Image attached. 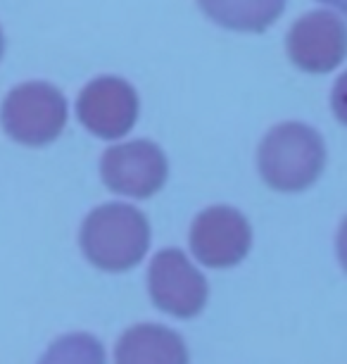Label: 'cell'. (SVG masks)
<instances>
[{
    "label": "cell",
    "mask_w": 347,
    "mask_h": 364,
    "mask_svg": "<svg viewBox=\"0 0 347 364\" xmlns=\"http://www.w3.org/2000/svg\"><path fill=\"white\" fill-rule=\"evenodd\" d=\"M253 248V229L243 212L228 205L202 210L190 226V250L202 264L226 269L248 257Z\"/></svg>",
    "instance_id": "cell-4"
},
{
    "label": "cell",
    "mask_w": 347,
    "mask_h": 364,
    "mask_svg": "<svg viewBox=\"0 0 347 364\" xmlns=\"http://www.w3.org/2000/svg\"><path fill=\"white\" fill-rule=\"evenodd\" d=\"M141 102L136 88L126 79L98 77L79 93V122L98 139L114 141L136 127Z\"/></svg>",
    "instance_id": "cell-6"
},
{
    "label": "cell",
    "mask_w": 347,
    "mask_h": 364,
    "mask_svg": "<svg viewBox=\"0 0 347 364\" xmlns=\"http://www.w3.org/2000/svg\"><path fill=\"white\" fill-rule=\"evenodd\" d=\"M5 53V36H3V29H0V58H3Z\"/></svg>",
    "instance_id": "cell-12"
},
{
    "label": "cell",
    "mask_w": 347,
    "mask_h": 364,
    "mask_svg": "<svg viewBox=\"0 0 347 364\" xmlns=\"http://www.w3.org/2000/svg\"><path fill=\"white\" fill-rule=\"evenodd\" d=\"M117 364H188V348L176 331L160 324H138L121 336Z\"/></svg>",
    "instance_id": "cell-9"
},
{
    "label": "cell",
    "mask_w": 347,
    "mask_h": 364,
    "mask_svg": "<svg viewBox=\"0 0 347 364\" xmlns=\"http://www.w3.org/2000/svg\"><path fill=\"white\" fill-rule=\"evenodd\" d=\"M264 183L281 193L309 188L326 167V146L316 129L285 122L264 136L257 153Z\"/></svg>",
    "instance_id": "cell-2"
},
{
    "label": "cell",
    "mask_w": 347,
    "mask_h": 364,
    "mask_svg": "<svg viewBox=\"0 0 347 364\" xmlns=\"http://www.w3.org/2000/svg\"><path fill=\"white\" fill-rule=\"evenodd\" d=\"M38 364H105V350L91 333H67L45 350Z\"/></svg>",
    "instance_id": "cell-11"
},
{
    "label": "cell",
    "mask_w": 347,
    "mask_h": 364,
    "mask_svg": "<svg viewBox=\"0 0 347 364\" xmlns=\"http://www.w3.org/2000/svg\"><path fill=\"white\" fill-rule=\"evenodd\" d=\"M214 24L233 31L260 33L285 10V0H197Z\"/></svg>",
    "instance_id": "cell-10"
},
{
    "label": "cell",
    "mask_w": 347,
    "mask_h": 364,
    "mask_svg": "<svg viewBox=\"0 0 347 364\" xmlns=\"http://www.w3.org/2000/svg\"><path fill=\"white\" fill-rule=\"evenodd\" d=\"M150 248V224L141 210L124 203L95 208L81 226V250L105 272H126Z\"/></svg>",
    "instance_id": "cell-1"
},
{
    "label": "cell",
    "mask_w": 347,
    "mask_h": 364,
    "mask_svg": "<svg viewBox=\"0 0 347 364\" xmlns=\"http://www.w3.org/2000/svg\"><path fill=\"white\" fill-rule=\"evenodd\" d=\"M0 124L12 141L22 146H48L67 124V100L60 88L45 81L15 86L0 105Z\"/></svg>",
    "instance_id": "cell-3"
},
{
    "label": "cell",
    "mask_w": 347,
    "mask_h": 364,
    "mask_svg": "<svg viewBox=\"0 0 347 364\" xmlns=\"http://www.w3.org/2000/svg\"><path fill=\"white\" fill-rule=\"evenodd\" d=\"M105 186L119 196L150 198L165 186L169 162L160 146L150 141H128L105 150L100 162Z\"/></svg>",
    "instance_id": "cell-5"
},
{
    "label": "cell",
    "mask_w": 347,
    "mask_h": 364,
    "mask_svg": "<svg viewBox=\"0 0 347 364\" xmlns=\"http://www.w3.org/2000/svg\"><path fill=\"white\" fill-rule=\"evenodd\" d=\"M153 302L172 317L190 319L207 305V279L190 264L181 250H162L153 257L148 272Z\"/></svg>",
    "instance_id": "cell-7"
},
{
    "label": "cell",
    "mask_w": 347,
    "mask_h": 364,
    "mask_svg": "<svg viewBox=\"0 0 347 364\" xmlns=\"http://www.w3.org/2000/svg\"><path fill=\"white\" fill-rule=\"evenodd\" d=\"M347 31L343 19L329 10H314L297 19L288 31V55L292 65L312 74H326L343 65Z\"/></svg>",
    "instance_id": "cell-8"
}]
</instances>
